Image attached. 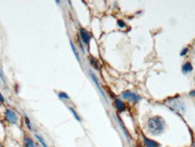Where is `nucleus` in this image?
Listing matches in <instances>:
<instances>
[{
	"label": "nucleus",
	"instance_id": "1",
	"mask_svg": "<svg viewBox=\"0 0 195 147\" xmlns=\"http://www.w3.org/2000/svg\"><path fill=\"white\" fill-rule=\"evenodd\" d=\"M147 127L152 135H158L162 133L165 129V121L160 117H153L147 122Z\"/></svg>",
	"mask_w": 195,
	"mask_h": 147
},
{
	"label": "nucleus",
	"instance_id": "2",
	"mask_svg": "<svg viewBox=\"0 0 195 147\" xmlns=\"http://www.w3.org/2000/svg\"><path fill=\"white\" fill-rule=\"evenodd\" d=\"M5 118L7 122L11 124H16L18 122V117L15 111L11 109H6L5 112Z\"/></svg>",
	"mask_w": 195,
	"mask_h": 147
},
{
	"label": "nucleus",
	"instance_id": "3",
	"mask_svg": "<svg viewBox=\"0 0 195 147\" xmlns=\"http://www.w3.org/2000/svg\"><path fill=\"white\" fill-rule=\"evenodd\" d=\"M121 97H123L124 99H127V100H130V101H133V102H137L140 100V97L129 91V90H127V91H124L123 93H122Z\"/></svg>",
	"mask_w": 195,
	"mask_h": 147
},
{
	"label": "nucleus",
	"instance_id": "4",
	"mask_svg": "<svg viewBox=\"0 0 195 147\" xmlns=\"http://www.w3.org/2000/svg\"><path fill=\"white\" fill-rule=\"evenodd\" d=\"M80 38L82 40V42L87 45L89 46V42H91V34L84 28H80Z\"/></svg>",
	"mask_w": 195,
	"mask_h": 147
},
{
	"label": "nucleus",
	"instance_id": "5",
	"mask_svg": "<svg viewBox=\"0 0 195 147\" xmlns=\"http://www.w3.org/2000/svg\"><path fill=\"white\" fill-rule=\"evenodd\" d=\"M115 106L118 112H124L126 110V105L122 102L119 99H115Z\"/></svg>",
	"mask_w": 195,
	"mask_h": 147
},
{
	"label": "nucleus",
	"instance_id": "6",
	"mask_svg": "<svg viewBox=\"0 0 195 147\" xmlns=\"http://www.w3.org/2000/svg\"><path fill=\"white\" fill-rule=\"evenodd\" d=\"M24 145H26V147H37L36 143L28 136L24 137Z\"/></svg>",
	"mask_w": 195,
	"mask_h": 147
},
{
	"label": "nucleus",
	"instance_id": "7",
	"mask_svg": "<svg viewBox=\"0 0 195 147\" xmlns=\"http://www.w3.org/2000/svg\"><path fill=\"white\" fill-rule=\"evenodd\" d=\"M192 70H193V67H192V63L189 62V61L185 62V63L183 65V67H182V70H183L184 73L191 72V71H192Z\"/></svg>",
	"mask_w": 195,
	"mask_h": 147
},
{
	"label": "nucleus",
	"instance_id": "8",
	"mask_svg": "<svg viewBox=\"0 0 195 147\" xmlns=\"http://www.w3.org/2000/svg\"><path fill=\"white\" fill-rule=\"evenodd\" d=\"M145 144L146 145V147H159V144L156 143V141L148 139V138L145 137Z\"/></svg>",
	"mask_w": 195,
	"mask_h": 147
},
{
	"label": "nucleus",
	"instance_id": "9",
	"mask_svg": "<svg viewBox=\"0 0 195 147\" xmlns=\"http://www.w3.org/2000/svg\"><path fill=\"white\" fill-rule=\"evenodd\" d=\"M35 138L38 140V142L40 143V144L42 145L43 147H49L48 145H47V144L45 143V141H44V139L42 137V136H40L39 135H37V134H35Z\"/></svg>",
	"mask_w": 195,
	"mask_h": 147
},
{
	"label": "nucleus",
	"instance_id": "10",
	"mask_svg": "<svg viewBox=\"0 0 195 147\" xmlns=\"http://www.w3.org/2000/svg\"><path fill=\"white\" fill-rule=\"evenodd\" d=\"M91 64L92 66L96 69V70H99L100 69V64H99V61H98L96 59H94L93 57H91Z\"/></svg>",
	"mask_w": 195,
	"mask_h": 147
},
{
	"label": "nucleus",
	"instance_id": "11",
	"mask_svg": "<svg viewBox=\"0 0 195 147\" xmlns=\"http://www.w3.org/2000/svg\"><path fill=\"white\" fill-rule=\"evenodd\" d=\"M71 49H72V52H74V55H75V57L77 58V60L79 61H80V56H79V53H78V52H77V50H76V48H75V46H74V44H73V43L71 41Z\"/></svg>",
	"mask_w": 195,
	"mask_h": 147
},
{
	"label": "nucleus",
	"instance_id": "12",
	"mask_svg": "<svg viewBox=\"0 0 195 147\" xmlns=\"http://www.w3.org/2000/svg\"><path fill=\"white\" fill-rule=\"evenodd\" d=\"M58 97H59V99H67V100L70 99V97L65 92H60L58 94Z\"/></svg>",
	"mask_w": 195,
	"mask_h": 147
},
{
	"label": "nucleus",
	"instance_id": "13",
	"mask_svg": "<svg viewBox=\"0 0 195 147\" xmlns=\"http://www.w3.org/2000/svg\"><path fill=\"white\" fill-rule=\"evenodd\" d=\"M24 122H26V126H27V127L30 129V130H32V124H31V121H30V119H29V117L26 116V115H24Z\"/></svg>",
	"mask_w": 195,
	"mask_h": 147
},
{
	"label": "nucleus",
	"instance_id": "14",
	"mask_svg": "<svg viewBox=\"0 0 195 147\" xmlns=\"http://www.w3.org/2000/svg\"><path fill=\"white\" fill-rule=\"evenodd\" d=\"M69 109H70V111L71 112V114H72V115L74 116V117L76 118V120H78V121H80V120H81V119H80V117H79V115H78V114H77V112H76V111H75L74 109H73L72 108H69Z\"/></svg>",
	"mask_w": 195,
	"mask_h": 147
},
{
	"label": "nucleus",
	"instance_id": "15",
	"mask_svg": "<svg viewBox=\"0 0 195 147\" xmlns=\"http://www.w3.org/2000/svg\"><path fill=\"white\" fill-rule=\"evenodd\" d=\"M117 23H118V26L119 27H121V28L126 27V23H125L123 20H121V19H118V20L117 21Z\"/></svg>",
	"mask_w": 195,
	"mask_h": 147
},
{
	"label": "nucleus",
	"instance_id": "16",
	"mask_svg": "<svg viewBox=\"0 0 195 147\" xmlns=\"http://www.w3.org/2000/svg\"><path fill=\"white\" fill-rule=\"evenodd\" d=\"M188 51H189V50H188V48H184L183 50L181 52V54H180V55H181V56H184V55H186V53L188 52Z\"/></svg>",
	"mask_w": 195,
	"mask_h": 147
},
{
	"label": "nucleus",
	"instance_id": "17",
	"mask_svg": "<svg viewBox=\"0 0 195 147\" xmlns=\"http://www.w3.org/2000/svg\"><path fill=\"white\" fill-rule=\"evenodd\" d=\"M0 78H1V79L4 81V82H6V80H5V78H4V73H3V71H2V69H1V67H0Z\"/></svg>",
	"mask_w": 195,
	"mask_h": 147
},
{
	"label": "nucleus",
	"instance_id": "18",
	"mask_svg": "<svg viewBox=\"0 0 195 147\" xmlns=\"http://www.w3.org/2000/svg\"><path fill=\"white\" fill-rule=\"evenodd\" d=\"M0 102H2V103L5 102V99H4V97L1 93H0Z\"/></svg>",
	"mask_w": 195,
	"mask_h": 147
},
{
	"label": "nucleus",
	"instance_id": "19",
	"mask_svg": "<svg viewBox=\"0 0 195 147\" xmlns=\"http://www.w3.org/2000/svg\"><path fill=\"white\" fill-rule=\"evenodd\" d=\"M190 96H191V97H195V89H194V90H192V91L190 92Z\"/></svg>",
	"mask_w": 195,
	"mask_h": 147
},
{
	"label": "nucleus",
	"instance_id": "20",
	"mask_svg": "<svg viewBox=\"0 0 195 147\" xmlns=\"http://www.w3.org/2000/svg\"><path fill=\"white\" fill-rule=\"evenodd\" d=\"M0 147H3V145H2L1 144H0Z\"/></svg>",
	"mask_w": 195,
	"mask_h": 147
},
{
	"label": "nucleus",
	"instance_id": "21",
	"mask_svg": "<svg viewBox=\"0 0 195 147\" xmlns=\"http://www.w3.org/2000/svg\"><path fill=\"white\" fill-rule=\"evenodd\" d=\"M194 147H195V144H194Z\"/></svg>",
	"mask_w": 195,
	"mask_h": 147
}]
</instances>
